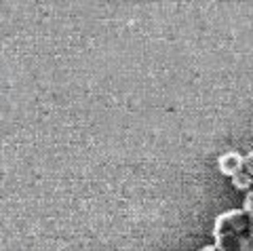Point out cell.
Returning <instances> with one entry per match:
<instances>
[{
	"label": "cell",
	"mask_w": 253,
	"mask_h": 251,
	"mask_svg": "<svg viewBox=\"0 0 253 251\" xmlns=\"http://www.w3.org/2000/svg\"><path fill=\"white\" fill-rule=\"evenodd\" d=\"M243 209L253 217V190H249V192H247V197H245V205H243Z\"/></svg>",
	"instance_id": "obj_5"
},
{
	"label": "cell",
	"mask_w": 253,
	"mask_h": 251,
	"mask_svg": "<svg viewBox=\"0 0 253 251\" xmlns=\"http://www.w3.org/2000/svg\"><path fill=\"white\" fill-rule=\"evenodd\" d=\"M230 179H232L234 188H239V190H251V186H253V177H251L243 167L239 169V173L232 175Z\"/></svg>",
	"instance_id": "obj_3"
},
{
	"label": "cell",
	"mask_w": 253,
	"mask_h": 251,
	"mask_svg": "<svg viewBox=\"0 0 253 251\" xmlns=\"http://www.w3.org/2000/svg\"><path fill=\"white\" fill-rule=\"evenodd\" d=\"M213 239L219 251H253V217L245 209H230L217 215Z\"/></svg>",
	"instance_id": "obj_1"
},
{
	"label": "cell",
	"mask_w": 253,
	"mask_h": 251,
	"mask_svg": "<svg viewBox=\"0 0 253 251\" xmlns=\"http://www.w3.org/2000/svg\"><path fill=\"white\" fill-rule=\"evenodd\" d=\"M199 251H219L215 245H207V247H203V249H199Z\"/></svg>",
	"instance_id": "obj_6"
},
{
	"label": "cell",
	"mask_w": 253,
	"mask_h": 251,
	"mask_svg": "<svg viewBox=\"0 0 253 251\" xmlns=\"http://www.w3.org/2000/svg\"><path fill=\"white\" fill-rule=\"evenodd\" d=\"M243 159H245V156H243L241 152H226V154L219 156L217 167H219V171H221L224 175L232 177V175L239 173V169L243 167Z\"/></svg>",
	"instance_id": "obj_2"
},
{
	"label": "cell",
	"mask_w": 253,
	"mask_h": 251,
	"mask_svg": "<svg viewBox=\"0 0 253 251\" xmlns=\"http://www.w3.org/2000/svg\"><path fill=\"white\" fill-rule=\"evenodd\" d=\"M243 169L253 177V150H251L249 154H245V159H243Z\"/></svg>",
	"instance_id": "obj_4"
}]
</instances>
